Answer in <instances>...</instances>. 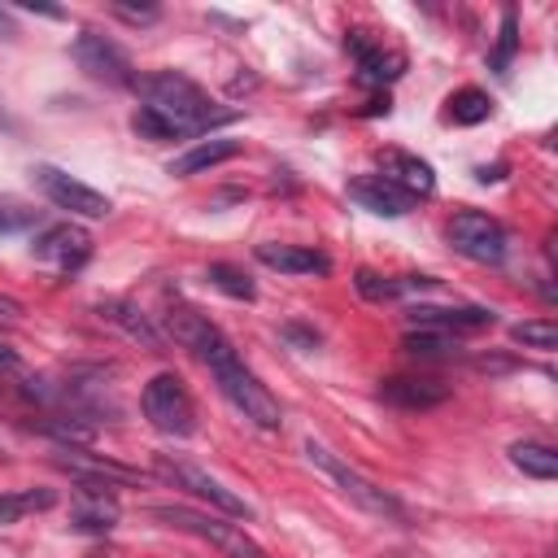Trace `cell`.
<instances>
[{
	"instance_id": "cell-1",
	"label": "cell",
	"mask_w": 558,
	"mask_h": 558,
	"mask_svg": "<svg viewBox=\"0 0 558 558\" xmlns=\"http://www.w3.org/2000/svg\"><path fill=\"white\" fill-rule=\"evenodd\" d=\"M140 96H144V109L161 113L174 135H196V131H209L218 122H231V109H214V100L183 74L174 70H157V74H144L135 78Z\"/></svg>"
},
{
	"instance_id": "cell-15",
	"label": "cell",
	"mask_w": 558,
	"mask_h": 558,
	"mask_svg": "<svg viewBox=\"0 0 558 558\" xmlns=\"http://www.w3.org/2000/svg\"><path fill=\"white\" fill-rule=\"evenodd\" d=\"M379 397L401 410H432V405L449 401V384L432 379V375H392L379 384Z\"/></svg>"
},
{
	"instance_id": "cell-18",
	"label": "cell",
	"mask_w": 558,
	"mask_h": 558,
	"mask_svg": "<svg viewBox=\"0 0 558 558\" xmlns=\"http://www.w3.org/2000/svg\"><path fill=\"white\" fill-rule=\"evenodd\" d=\"M70 523L78 532H113L118 527V501L109 497L105 484H83L78 501L70 506Z\"/></svg>"
},
{
	"instance_id": "cell-14",
	"label": "cell",
	"mask_w": 558,
	"mask_h": 558,
	"mask_svg": "<svg viewBox=\"0 0 558 558\" xmlns=\"http://www.w3.org/2000/svg\"><path fill=\"white\" fill-rule=\"evenodd\" d=\"M379 179H388L392 187H401L410 201L436 192L432 166H427L423 157H414V153H401V148H384V153H379Z\"/></svg>"
},
{
	"instance_id": "cell-24",
	"label": "cell",
	"mask_w": 558,
	"mask_h": 558,
	"mask_svg": "<svg viewBox=\"0 0 558 558\" xmlns=\"http://www.w3.org/2000/svg\"><path fill=\"white\" fill-rule=\"evenodd\" d=\"M488 113H493V100H488V92H480V87L453 92V96H449V109H445V118L458 122V126H475V122H484Z\"/></svg>"
},
{
	"instance_id": "cell-29",
	"label": "cell",
	"mask_w": 558,
	"mask_h": 558,
	"mask_svg": "<svg viewBox=\"0 0 558 558\" xmlns=\"http://www.w3.org/2000/svg\"><path fill=\"white\" fill-rule=\"evenodd\" d=\"M35 222H39V214H35L31 205H22V201H13V196H0V235L26 231V227H35Z\"/></svg>"
},
{
	"instance_id": "cell-17",
	"label": "cell",
	"mask_w": 558,
	"mask_h": 558,
	"mask_svg": "<svg viewBox=\"0 0 558 558\" xmlns=\"http://www.w3.org/2000/svg\"><path fill=\"white\" fill-rule=\"evenodd\" d=\"M349 201H357L362 209L384 214V218H401V214H410V205H414L401 187H392V183L379 179V174H362V179H353V183H349Z\"/></svg>"
},
{
	"instance_id": "cell-28",
	"label": "cell",
	"mask_w": 558,
	"mask_h": 558,
	"mask_svg": "<svg viewBox=\"0 0 558 558\" xmlns=\"http://www.w3.org/2000/svg\"><path fill=\"white\" fill-rule=\"evenodd\" d=\"M462 344L458 336H445V331H410L405 336V353L414 357H453Z\"/></svg>"
},
{
	"instance_id": "cell-10",
	"label": "cell",
	"mask_w": 558,
	"mask_h": 558,
	"mask_svg": "<svg viewBox=\"0 0 558 558\" xmlns=\"http://www.w3.org/2000/svg\"><path fill=\"white\" fill-rule=\"evenodd\" d=\"M31 253H35V262L52 266L57 275H70L92 257V235L83 227H74V222H52V227H44L35 235Z\"/></svg>"
},
{
	"instance_id": "cell-31",
	"label": "cell",
	"mask_w": 558,
	"mask_h": 558,
	"mask_svg": "<svg viewBox=\"0 0 558 558\" xmlns=\"http://www.w3.org/2000/svg\"><path fill=\"white\" fill-rule=\"evenodd\" d=\"M17 318H22V301L0 292V323H17Z\"/></svg>"
},
{
	"instance_id": "cell-3",
	"label": "cell",
	"mask_w": 558,
	"mask_h": 558,
	"mask_svg": "<svg viewBox=\"0 0 558 558\" xmlns=\"http://www.w3.org/2000/svg\"><path fill=\"white\" fill-rule=\"evenodd\" d=\"M305 453H310V462L353 501V506H362L366 514H375V519H388V523H401V527H410V510L388 493V488H379L375 480H366L357 466H349L344 458H336L327 445H318L314 436L305 440Z\"/></svg>"
},
{
	"instance_id": "cell-32",
	"label": "cell",
	"mask_w": 558,
	"mask_h": 558,
	"mask_svg": "<svg viewBox=\"0 0 558 558\" xmlns=\"http://www.w3.org/2000/svg\"><path fill=\"white\" fill-rule=\"evenodd\" d=\"M113 13H122V17H131V22H153V17H157V9H126V4H113Z\"/></svg>"
},
{
	"instance_id": "cell-34",
	"label": "cell",
	"mask_w": 558,
	"mask_h": 558,
	"mask_svg": "<svg viewBox=\"0 0 558 558\" xmlns=\"http://www.w3.org/2000/svg\"><path fill=\"white\" fill-rule=\"evenodd\" d=\"M13 35H17V26H13L9 9H0V39H13Z\"/></svg>"
},
{
	"instance_id": "cell-26",
	"label": "cell",
	"mask_w": 558,
	"mask_h": 558,
	"mask_svg": "<svg viewBox=\"0 0 558 558\" xmlns=\"http://www.w3.org/2000/svg\"><path fill=\"white\" fill-rule=\"evenodd\" d=\"M510 340L523 344V349H541V353H549V349L558 344V323H554V318H527V323H514V327H510Z\"/></svg>"
},
{
	"instance_id": "cell-13",
	"label": "cell",
	"mask_w": 558,
	"mask_h": 558,
	"mask_svg": "<svg viewBox=\"0 0 558 558\" xmlns=\"http://www.w3.org/2000/svg\"><path fill=\"white\" fill-rule=\"evenodd\" d=\"M349 52L357 57V74L362 83H392L405 74V57L397 48H384L379 39H366V31H349Z\"/></svg>"
},
{
	"instance_id": "cell-21",
	"label": "cell",
	"mask_w": 558,
	"mask_h": 558,
	"mask_svg": "<svg viewBox=\"0 0 558 558\" xmlns=\"http://www.w3.org/2000/svg\"><path fill=\"white\" fill-rule=\"evenodd\" d=\"M436 279L432 275H397V279H379L375 270H357V292L371 301H392V296H410V292H432Z\"/></svg>"
},
{
	"instance_id": "cell-27",
	"label": "cell",
	"mask_w": 558,
	"mask_h": 558,
	"mask_svg": "<svg viewBox=\"0 0 558 558\" xmlns=\"http://www.w3.org/2000/svg\"><path fill=\"white\" fill-rule=\"evenodd\" d=\"M209 283H214L218 292L235 296V301H253V296H257L253 279H248L240 266H231V262H214V266H209Z\"/></svg>"
},
{
	"instance_id": "cell-30",
	"label": "cell",
	"mask_w": 558,
	"mask_h": 558,
	"mask_svg": "<svg viewBox=\"0 0 558 558\" xmlns=\"http://www.w3.org/2000/svg\"><path fill=\"white\" fill-rule=\"evenodd\" d=\"M131 131H135L140 140H179V135H174V126H170L161 113L144 109V105L135 109V118H131Z\"/></svg>"
},
{
	"instance_id": "cell-20",
	"label": "cell",
	"mask_w": 558,
	"mask_h": 558,
	"mask_svg": "<svg viewBox=\"0 0 558 558\" xmlns=\"http://www.w3.org/2000/svg\"><path fill=\"white\" fill-rule=\"evenodd\" d=\"M235 153H240V140H227V135H209V140L192 144L183 157H174V161H170V174L187 179V174H201V170H209V166H218V161H231Z\"/></svg>"
},
{
	"instance_id": "cell-8",
	"label": "cell",
	"mask_w": 558,
	"mask_h": 558,
	"mask_svg": "<svg viewBox=\"0 0 558 558\" xmlns=\"http://www.w3.org/2000/svg\"><path fill=\"white\" fill-rule=\"evenodd\" d=\"M70 52H74L78 70H87L92 78H100V83H109V87H135V65H131V57H126L109 35L83 31Z\"/></svg>"
},
{
	"instance_id": "cell-19",
	"label": "cell",
	"mask_w": 558,
	"mask_h": 558,
	"mask_svg": "<svg viewBox=\"0 0 558 558\" xmlns=\"http://www.w3.org/2000/svg\"><path fill=\"white\" fill-rule=\"evenodd\" d=\"M257 262L270 266V270H283V275H327L331 262L314 248H301V244H257Z\"/></svg>"
},
{
	"instance_id": "cell-22",
	"label": "cell",
	"mask_w": 558,
	"mask_h": 558,
	"mask_svg": "<svg viewBox=\"0 0 558 558\" xmlns=\"http://www.w3.org/2000/svg\"><path fill=\"white\" fill-rule=\"evenodd\" d=\"M510 462L532 480H554L558 475V453L549 445H541V440H514L510 445Z\"/></svg>"
},
{
	"instance_id": "cell-36",
	"label": "cell",
	"mask_w": 558,
	"mask_h": 558,
	"mask_svg": "<svg viewBox=\"0 0 558 558\" xmlns=\"http://www.w3.org/2000/svg\"><path fill=\"white\" fill-rule=\"evenodd\" d=\"M0 126H4V113H0Z\"/></svg>"
},
{
	"instance_id": "cell-6",
	"label": "cell",
	"mask_w": 558,
	"mask_h": 558,
	"mask_svg": "<svg viewBox=\"0 0 558 558\" xmlns=\"http://www.w3.org/2000/svg\"><path fill=\"white\" fill-rule=\"evenodd\" d=\"M157 475L161 480H170L174 488H183V493H192V497H201V501H209L218 514H227V519H253V506L244 501V497H235L222 480H214L205 466H196V462H187V458H170V453H161L157 458Z\"/></svg>"
},
{
	"instance_id": "cell-12",
	"label": "cell",
	"mask_w": 558,
	"mask_h": 558,
	"mask_svg": "<svg viewBox=\"0 0 558 558\" xmlns=\"http://www.w3.org/2000/svg\"><path fill=\"white\" fill-rule=\"evenodd\" d=\"M405 318L414 331H445V336L493 327V310L484 305H410Z\"/></svg>"
},
{
	"instance_id": "cell-23",
	"label": "cell",
	"mask_w": 558,
	"mask_h": 558,
	"mask_svg": "<svg viewBox=\"0 0 558 558\" xmlns=\"http://www.w3.org/2000/svg\"><path fill=\"white\" fill-rule=\"evenodd\" d=\"M57 506V493L52 488H17V493H0V527L4 523H17L26 514H39V510H52Z\"/></svg>"
},
{
	"instance_id": "cell-9",
	"label": "cell",
	"mask_w": 558,
	"mask_h": 558,
	"mask_svg": "<svg viewBox=\"0 0 558 558\" xmlns=\"http://www.w3.org/2000/svg\"><path fill=\"white\" fill-rule=\"evenodd\" d=\"M31 174H35V183H39V192H44L57 209H70V214H78V218H105V214L113 209L105 192L87 187L83 179L65 174V170H57V166H35Z\"/></svg>"
},
{
	"instance_id": "cell-16",
	"label": "cell",
	"mask_w": 558,
	"mask_h": 558,
	"mask_svg": "<svg viewBox=\"0 0 558 558\" xmlns=\"http://www.w3.org/2000/svg\"><path fill=\"white\" fill-rule=\"evenodd\" d=\"M96 314L105 318V323H113L126 340H135V344H144V349H161V331L148 323V314L135 305V301H126V296H105L100 305H96Z\"/></svg>"
},
{
	"instance_id": "cell-2",
	"label": "cell",
	"mask_w": 558,
	"mask_h": 558,
	"mask_svg": "<svg viewBox=\"0 0 558 558\" xmlns=\"http://www.w3.org/2000/svg\"><path fill=\"white\" fill-rule=\"evenodd\" d=\"M209 366V375L218 379V392L253 423V427H262V432H279V423H283V410H279V401L270 397V388L240 362V353L235 349H222L214 362H205Z\"/></svg>"
},
{
	"instance_id": "cell-35",
	"label": "cell",
	"mask_w": 558,
	"mask_h": 558,
	"mask_svg": "<svg viewBox=\"0 0 558 558\" xmlns=\"http://www.w3.org/2000/svg\"><path fill=\"white\" fill-rule=\"evenodd\" d=\"M87 558H105V554H87Z\"/></svg>"
},
{
	"instance_id": "cell-33",
	"label": "cell",
	"mask_w": 558,
	"mask_h": 558,
	"mask_svg": "<svg viewBox=\"0 0 558 558\" xmlns=\"http://www.w3.org/2000/svg\"><path fill=\"white\" fill-rule=\"evenodd\" d=\"M13 366H17V349L0 340V371H13Z\"/></svg>"
},
{
	"instance_id": "cell-4",
	"label": "cell",
	"mask_w": 558,
	"mask_h": 558,
	"mask_svg": "<svg viewBox=\"0 0 558 558\" xmlns=\"http://www.w3.org/2000/svg\"><path fill=\"white\" fill-rule=\"evenodd\" d=\"M148 514L161 519V523H170V527H179V532H192V536L209 541L227 558H266V549L244 532V523H227V519L205 514V510H192V506H153Z\"/></svg>"
},
{
	"instance_id": "cell-7",
	"label": "cell",
	"mask_w": 558,
	"mask_h": 558,
	"mask_svg": "<svg viewBox=\"0 0 558 558\" xmlns=\"http://www.w3.org/2000/svg\"><path fill=\"white\" fill-rule=\"evenodd\" d=\"M449 244L462 253V257H471V262H480V266H497L501 257H506V227L497 222V218H488V214H480V209H458L453 218H449Z\"/></svg>"
},
{
	"instance_id": "cell-5",
	"label": "cell",
	"mask_w": 558,
	"mask_h": 558,
	"mask_svg": "<svg viewBox=\"0 0 558 558\" xmlns=\"http://www.w3.org/2000/svg\"><path fill=\"white\" fill-rule=\"evenodd\" d=\"M140 405H144V418L161 436H179L183 440V436L196 432V405H192V397H187V388H183V379L174 371L153 375L144 384V392H140Z\"/></svg>"
},
{
	"instance_id": "cell-25",
	"label": "cell",
	"mask_w": 558,
	"mask_h": 558,
	"mask_svg": "<svg viewBox=\"0 0 558 558\" xmlns=\"http://www.w3.org/2000/svg\"><path fill=\"white\" fill-rule=\"evenodd\" d=\"M514 52H519V13L514 9H501V26H497V44L488 52V65L497 74H506L510 61H514Z\"/></svg>"
},
{
	"instance_id": "cell-11",
	"label": "cell",
	"mask_w": 558,
	"mask_h": 558,
	"mask_svg": "<svg viewBox=\"0 0 558 558\" xmlns=\"http://www.w3.org/2000/svg\"><path fill=\"white\" fill-rule=\"evenodd\" d=\"M166 331H170L187 353H196L201 362H214L222 349H231V340H227L205 314H196L192 305H170V314H166Z\"/></svg>"
}]
</instances>
